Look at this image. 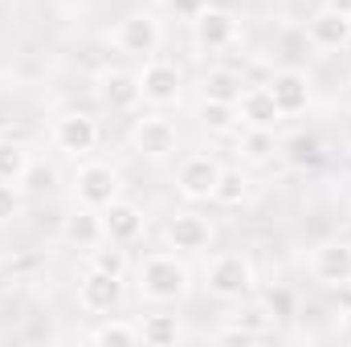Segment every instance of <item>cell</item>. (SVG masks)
<instances>
[{"label":"cell","instance_id":"obj_29","mask_svg":"<svg viewBox=\"0 0 351 347\" xmlns=\"http://www.w3.org/2000/svg\"><path fill=\"white\" fill-rule=\"evenodd\" d=\"M25 192H21V184H0V221H12L16 213H21V200Z\"/></svg>","mask_w":351,"mask_h":347},{"label":"cell","instance_id":"obj_3","mask_svg":"<svg viewBox=\"0 0 351 347\" xmlns=\"http://www.w3.org/2000/svg\"><path fill=\"white\" fill-rule=\"evenodd\" d=\"M127 143H131V152H135L139 160L164 164V160H172L176 147H180V131H176L172 119H164L160 110H152V115H139V119L131 123Z\"/></svg>","mask_w":351,"mask_h":347},{"label":"cell","instance_id":"obj_9","mask_svg":"<svg viewBox=\"0 0 351 347\" xmlns=\"http://www.w3.org/2000/svg\"><path fill=\"white\" fill-rule=\"evenodd\" d=\"M306 274L323 290H348L351 286V241H343V237L319 241L306 254Z\"/></svg>","mask_w":351,"mask_h":347},{"label":"cell","instance_id":"obj_12","mask_svg":"<svg viewBox=\"0 0 351 347\" xmlns=\"http://www.w3.org/2000/svg\"><path fill=\"white\" fill-rule=\"evenodd\" d=\"M265 90L274 94V102H278V110H282L286 119L311 110V102H315V86H311L306 70H298V66H282V70H274V74L265 78Z\"/></svg>","mask_w":351,"mask_h":347},{"label":"cell","instance_id":"obj_4","mask_svg":"<svg viewBox=\"0 0 351 347\" xmlns=\"http://www.w3.org/2000/svg\"><path fill=\"white\" fill-rule=\"evenodd\" d=\"M110 41H114L119 53H127V58H143V62H147V58H156L160 45H164V21H160L156 12H147V8L127 12V16L114 25Z\"/></svg>","mask_w":351,"mask_h":347},{"label":"cell","instance_id":"obj_24","mask_svg":"<svg viewBox=\"0 0 351 347\" xmlns=\"http://www.w3.org/2000/svg\"><path fill=\"white\" fill-rule=\"evenodd\" d=\"M86 339L98 344V347H135V344H143L135 319H110V315H102V323L90 331Z\"/></svg>","mask_w":351,"mask_h":347},{"label":"cell","instance_id":"obj_27","mask_svg":"<svg viewBox=\"0 0 351 347\" xmlns=\"http://www.w3.org/2000/svg\"><path fill=\"white\" fill-rule=\"evenodd\" d=\"M86 265L90 270H102V274H114V278H127L131 274L127 246H114V241H102V246L86 250Z\"/></svg>","mask_w":351,"mask_h":347},{"label":"cell","instance_id":"obj_25","mask_svg":"<svg viewBox=\"0 0 351 347\" xmlns=\"http://www.w3.org/2000/svg\"><path fill=\"white\" fill-rule=\"evenodd\" d=\"M33 164V152L25 139H12V135H0V184H21L25 172Z\"/></svg>","mask_w":351,"mask_h":347},{"label":"cell","instance_id":"obj_13","mask_svg":"<svg viewBox=\"0 0 351 347\" xmlns=\"http://www.w3.org/2000/svg\"><path fill=\"white\" fill-rule=\"evenodd\" d=\"M123 294H127V278H114V274H102V270H90L78 278V307L86 315H110L123 307Z\"/></svg>","mask_w":351,"mask_h":347},{"label":"cell","instance_id":"obj_26","mask_svg":"<svg viewBox=\"0 0 351 347\" xmlns=\"http://www.w3.org/2000/svg\"><path fill=\"white\" fill-rule=\"evenodd\" d=\"M250 172L245 168H221V176H217V188H213V200L217 204H225V208H237L245 196H250Z\"/></svg>","mask_w":351,"mask_h":347},{"label":"cell","instance_id":"obj_11","mask_svg":"<svg viewBox=\"0 0 351 347\" xmlns=\"http://www.w3.org/2000/svg\"><path fill=\"white\" fill-rule=\"evenodd\" d=\"M213 237H217L213 221L200 217V213H192V208H184V213L168 217V225H164V246H168L172 254H184V258H192V254H208Z\"/></svg>","mask_w":351,"mask_h":347},{"label":"cell","instance_id":"obj_21","mask_svg":"<svg viewBox=\"0 0 351 347\" xmlns=\"http://www.w3.org/2000/svg\"><path fill=\"white\" fill-rule=\"evenodd\" d=\"M196 90H200V98L237 102V98H241V90H245V78H241L233 66H208V70L196 78Z\"/></svg>","mask_w":351,"mask_h":347},{"label":"cell","instance_id":"obj_19","mask_svg":"<svg viewBox=\"0 0 351 347\" xmlns=\"http://www.w3.org/2000/svg\"><path fill=\"white\" fill-rule=\"evenodd\" d=\"M278 156H282L286 168H294V172H315V168L327 164V143H323L315 131H294L290 139H282Z\"/></svg>","mask_w":351,"mask_h":347},{"label":"cell","instance_id":"obj_31","mask_svg":"<svg viewBox=\"0 0 351 347\" xmlns=\"http://www.w3.org/2000/svg\"><path fill=\"white\" fill-rule=\"evenodd\" d=\"M217 339H221V344H258V335H250V331L237 327L233 319H229L225 327H217Z\"/></svg>","mask_w":351,"mask_h":347},{"label":"cell","instance_id":"obj_14","mask_svg":"<svg viewBox=\"0 0 351 347\" xmlns=\"http://www.w3.org/2000/svg\"><path fill=\"white\" fill-rule=\"evenodd\" d=\"M102 229H106V241H114V246H135V241H143V233H147V213L139 208V204H131V200H110L106 208H102Z\"/></svg>","mask_w":351,"mask_h":347},{"label":"cell","instance_id":"obj_6","mask_svg":"<svg viewBox=\"0 0 351 347\" xmlns=\"http://www.w3.org/2000/svg\"><path fill=\"white\" fill-rule=\"evenodd\" d=\"M49 139H53V147H58L62 156H70V160H90L94 147H98V139H102V127H98V119L86 115V110H66V115L53 119Z\"/></svg>","mask_w":351,"mask_h":347},{"label":"cell","instance_id":"obj_5","mask_svg":"<svg viewBox=\"0 0 351 347\" xmlns=\"http://www.w3.org/2000/svg\"><path fill=\"white\" fill-rule=\"evenodd\" d=\"M119 196H123V176L114 164H106V160H82L78 164V172H74V200L78 204L102 213Z\"/></svg>","mask_w":351,"mask_h":347},{"label":"cell","instance_id":"obj_35","mask_svg":"<svg viewBox=\"0 0 351 347\" xmlns=\"http://www.w3.org/2000/svg\"><path fill=\"white\" fill-rule=\"evenodd\" d=\"M160 4H168V0H160Z\"/></svg>","mask_w":351,"mask_h":347},{"label":"cell","instance_id":"obj_10","mask_svg":"<svg viewBox=\"0 0 351 347\" xmlns=\"http://www.w3.org/2000/svg\"><path fill=\"white\" fill-rule=\"evenodd\" d=\"M221 160L213 152H192L176 164V192L192 204L200 200H213V188H217V176H221Z\"/></svg>","mask_w":351,"mask_h":347},{"label":"cell","instance_id":"obj_1","mask_svg":"<svg viewBox=\"0 0 351 347\" xmlns=\"http://www.w3.org/2000/svg\"><path fill=\"white\" fill-rule=\"evenodd\" d=\"M192 286H196V274L184 261V254L160 250V254H143L135 265V290L152 307H180L192 294Z\"/></svg>","mask_w":351,"mask_h":347},{"label":"cell","instance_id":"obj_23","mask_svg":"<svg viewBox=\"0 0 351 347\" xmlns=\"http://www.w3.org/2000/svg\"><path fill=\"white\" fill-rule=\"evenodd\" d=\"M135 323H139V335H143V344H147V347H176L180 339H184L180 319H176V315H168V311L139 315Z\"/></svg>","mask_w":351,"mask_h":347},{"label":"cell","instance_id":"obj_28","mask_svg":"<svg viewBox=\"0 0 351 347\" xmlns=\"http://www.w3.org/2000/svg\"><path fill=\"white\" fill-rule=\"evenodd\" d=\"M58 184V168H49V164H29V172L21 180V192H29V196H37V192H49Z\"/></svg>","mask_w":351,"mask_h":347},{"label":"cell","instance_id":"obj_15","mask_svg":"<svg viewBox=\"0 0 351 347\" xmlns=\"http://www.w3.org/2000/svg\"><path fill=\"white\" fill-rule=\"evenodd\" d=\"M306 41L315 45V49H323V53H339V49H348L351 45V16L343 12H335V8H319V12H311V21H306Z\"/></svg>","mask_w":351,"mask_h":347},{"label":"cell","instance_id":"obj_22","mask_svg":"<svg viewBox=\"0 0 351 347\" xmlns=\"http://www.w3.org/2000/svg\"><path fill=\"white\" fill-rule=\"evenodd\" d=\"M278 135L274 131H262V127H241V135H237V156H241V164H250V168H262V164H274L278 160Z\"/></svg>","mask_w":351,"mask_h":347},{"label":"cell","instance_id":"obj_18","mask_svg":"<svg viewBox=\"0 0 351 347\" xmlns=\"http://www.w3.org/2000/svg\"><path fill=\"white\" fill-rule=\"evenodd\" d=\"M237 115H241V127H262V131H278L286 123V115L278 110L274 94L265 86H245L237 98Z\"/></svg>","mask_w":351,"mask_h":347},{"label":"cell","instance_id":"obj_8","mask_svg":"<svg viewBox=\"0 0 351 347\" xmlns=\"http://www.w3.org/2000/svg\"><path fill=\"white\" fill-rule=\"evenodd\" d=\"M139 74V94L152 110H168V106H180L184 98V70L176 62H164V58H147Z\"/></svg>","mask_w":351,"mask_h":347},{"label":"cell","instance_id":"obj_34","mask_svg":"<svg viewBox=\"0 0 351 347\" xmlns=\"http://www.w3.org/2000/svg\"><path fill=\"white\" fill-rule=\"evenodd\" d=\"M343 143H348V147H351V115H348V119H343Z\"/></svg>","mask_w":351,"mask_h":347},{"label":"cell","instance_id":"obj_17","mask_svg":"<svg viewBox=\"0 0 351 347\" xmlns=\"http://www.w3.org/2000/svg\"><path fill=\"white\" fill-rule=\"evenodd\" d=\"M62 241L70 250H94L106 241V229H102V213L98 208H86V204H74L66 217H62Z\"/></svg>","mask_w":351,"mask_h":347},{"label":"cell","instance_id":"obj_30","mask_svg":"<svg viewBox=\"0 0 351 347\" xmlns=\"http://www.w3.org/2000/svg\"><path fill=\"white\" fill-rule=\"evenodd\" d=\"M208 4H213V0H168V8H172L180 21H196Z\"/></svg>","mask_w":351,"mask_h":347},{"label":"cell","instance_id":"obj_32","mask_svg":"<svg viewBox=\"0 0 351 347\" xmlns=\"http://www.w3.org/2000/svg\"><path fill=\"white\" fill-rule=\"evenodd\" d=\"M327 8H335V12H343V16H351V0H327Z\"/></svg>","mask_w":351,"mask_h":347},{"label":"cell","instance_id":"obj_33","mask_svg":"<svg viewBox=\"0 0 351 347\" xmlns=\"http://www.w3.org/2000/svg\"><path fill=\"white\" fill-rule=\"evenodd\" d=\"M339 331H343V339L351 344V302H348V311H343V327H339Z\"/></svg>","mask_w":351,"mask_h":347},{"label":"cell","instance_id":"obj_7","mask_svg":"<svg viewBox=\"0 0 351 347\" xmlns=\"http://www.w3.org/2000/svg\"><path fill=\"white\" fill-rule=\"evenodd\" d=\"M188 29H192V45H196L200 53H225V49H233L237 37H241L237 12H233V8H221V4H208L196 21H188Z\"/></svg>","mask_w":351,"mask_h":347},{"label":"cell","instance_id":"obj_2","mask_svg":"<svg viewBox=\"0 0 351 347\" xmlns=\"http://www.w3.org/2000/svg\"><path fill=\"white\" fill-rule=\"evenodd\" d=\"M204 290L217 302H250L258 290V265L245 250H225L204 261Z\"/></svg>","mask_w":351,"mask_h":347},{"label":"cell","instance_id":"obj_20","mask_svg":"<svg viewBox=\"0 0 351 347\" xmlns=\"http://www.w3.org/2000/svg\"><path fill=\"white\" fill-rule=\"evenodd\" d=\"M192 119L208 131V135H237L241 131V115L237 102H217V98H200L192 106Z\"/></svg>","mask_w":351,"mask_h":347},{"label":"cell","instance_id":"obj_16","mask_svg":"<svg viewBox=\"0 0 351 347\" xmlns=\"http://www.w3.org/2000/svg\"><path fill=\"white\" fill-rule=\"evenodd\" d=\"M94 86H98L102 106H110V110H119V115H131V110L143 102V94H139V74H135V70H102Z\"/></svg>","mask_w":351,"mask_h":347}]
</instances>
